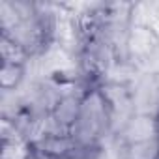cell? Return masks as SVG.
Segmentation results:
<instances>
[{
	"label": "cell",
	"mask_w": 159,
	"mask_h": 159,
	"mask_svg": "<svg viewBox=\"0 0 159 159\" xmlns=\"http://www.w3.org/2000/svg\"><path fill=\"white\" fill-rule=\"evenodd\" d=\"M21 79V67H17L15 64H6L2 69V84L4 88H11L15 86V83Z\"/></svg>",
	"instance_id": "5"
},
{
	"label": "cell",
	"mask_w": 159,
	"mask_h": 159,
	"mask_svg": "<svg viewBox=\"0 0 159 159\" xmlns=\"http://www.w3.org/2000/svg\"><path fill=\"white\" fill-rule=\"evenodd\" d=\"M75 114H77V103H75V99L73 98H66L62 103H58V109H56V116L54 118L62 125H66L71 120H75Z\"/></svg>",
	"instance_id": "4"
},
{
	"label": "cell",
	"mask_w": 159,
	"mask_h": 159,
	"mask_svg": "<svg viewBox=\"0 0 159 159\" xmlns=\"http://www.w3.org/2000/svg\"><path fill=\"white\" fill-rule=\"evenodd\" d=\"M129 49L135 52V54H140V56H146L152 52L153 45H155V34L150 26H137L131 36H129V41H127Z\"/></svg>",
	"instance_id": "1"
},
{
	"label": "cell",
	"mask_w": 159,
	"mask_h": 159,
	"mask_svg": "<svg viewBox=\"0 0 159 159\" xmlns=\"http://www.w3.org/2000/svg\"><path fill=\"white\" fill-rule=\"evenodd\" d=\"M127 137L133 142H142V140H150L153 137V122L146 116H139L133 118L127 125Z\"/></svg>",
	"instance_id": "2"
},
{
	"label": "cell",
	"mask_w": 159,
	"mask_h": 159,
	"mask_svg": "<svg viewBox=\"0 0 159 159\" xmlns=\"http://www.w3.org/2000/svg\"><path fill=\"white\" fill-rule=\"evenodd\" d=\"M159 152V144L150 139V140H142V142H133L131 150H129V159H155Z\"/></svg>",
	"instance_id": "3"
}]
</instances>
